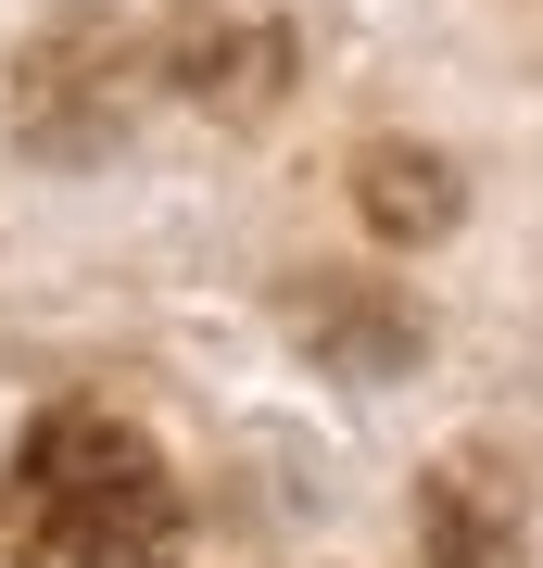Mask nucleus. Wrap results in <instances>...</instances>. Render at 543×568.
Returning a JSON list of instances; mask_svg holds the SVG:
<instances>
[{
	"label": "nucleus",
	"instance_id": "obj_2",
	"mask_svg": "<svg viewBox=\"0 0 543 568\" xmlns=\"http://www.w3.org/2000/svg\"><path fill=\"white\" fill-rule=\"evenodd\" d=\"M418 544H430V568H519V506H505V480L493 467H443Z\"/></svg>",
	"mask_w": 543,
	"mask_h": 568
},
{
	"label": "nucleus",
	"instance_id": "obj_1",
	"mask_svg": "<svg viewBox=\"0 0 543 568\" xmlns=\"http://www.w3.org/2000/svg\"><path fill=\"white\" fill-rule=\"evenodd\" d=\"M178 480L114 405H39L0 467V568H178Z\"/></svg>",
	"mask_w": 543,
	"mask_h": 568
},
{
	"label": "nucleus",
	"instance_id": "obj_3",
	"mask_svg": "<svg viewBox=\"0 0 543 568\" xmlns=\"http://www.w3.org/2000/svg\"><path fill=\"white\" fill-rule=\"evenodd\" d=\"M366 215H380L392 241H430V227L455 215V178L430 152H366Z\"/></svg>",
	"mask_w": 543,
	"mask_h": 568
}]
</instances>
